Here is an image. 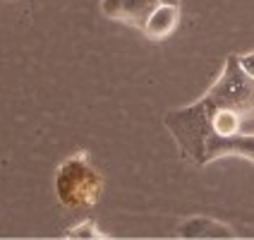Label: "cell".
<instances>
[{
	"label": "cell",
	"mask_w": 254,
	"mask_h": 240,
	"mask_svg": "<svg viewBox=\"0 0 254 240\" xmlns=\"http://www.w3.org/2000/svg\"><path fill=\"white\" fill-rule=\"evenodd\" d=\"M103 192V178L89 161L86 152L65 159L56 170L58 202L67 209H84L99 204Z\"/></svg>",
	"instance_id": "obj_1"
},
{
	"label": "cell",
	"mask_w": 254,
	"mask_h": 240,
	"mask_svg": "<svg viewBox=\"0 0 254 240\" xmlns=\"http://www.w3.org/2000/svg\"><path fill=\"white\" fill-rule=\"evenodd\" d=\"M204 96L216 106L238 111L245 120L254 118V80L240 68L238 56L228 58L223 72L218 75V80L209 86Z\"/></svg>",
	"instance_id": "obj_2"
},
{
	"label": "cell",
	"mask_w": 254,
	"mask_h": 240,
	"mask_svg": "<svg viewBox=\"0 0 254 240\" xmlns=\"http://www.w3.org/2000/svg\"><path fill=\"white\" fill-rule=\"evenodd\" d=\"M158 0H101V12L127 27L144 29L149 17L158 10Z\"/></svg>",
	"instance_id": "obj_3"
},
{
	"label": "cell",
	"mask_w": 254,
	"mask_h": 240,
	"mask_svg": "<svg viewBox=\"0 0 254 240\" xmlns=\"http://www.w3.org/2000/svg\"><path fill=\"white\" fill-rule=\"evenodd\" d=\"M178 19H180V7H178V5H158V10L149 17V22L144 24L141 31H144L149 39L161 41V39H166V36H170V34L175 31Z\"/></svg>",
	"instance_id": "obj_4"
},
{
	"label": "cell",
	"mask_w": 254,
	"mask_h": 240,
	"mask_svg": "<svg viewBox=\"0 0 254 240\" xmlns=\"http://www.w3.org/2000/svg\"><path fill=\"white\" fill-rule=\"evenodd\" d=\"M180 236L190 238H204V236H233V231L228 226H221L213 219H190L187 224L180 226Z\"/></svg>",
	"instance_id": "obj_5"
},
{
	"label": "cell",
	"mask_w": 254,
	"mask_h": 240,
	"mask_svg": "<svg viewBox=\"0 0 254 240\" xmlns=\"http://www.w3.org/2000/svg\"><path fill=\"white\" fill-rule=\"evenodd\" d=\"M67 236H70V238H101L103 233L96 228L94 221H84L82 226L70 228V231H67Z\"/></svg>",
	"instance_id": "obj_6"
},
{
	"label": "cell",
	"mask_w": 254,
	"mask_h": 240,
	"mask_svg": "<svg viewBox=\"0 0 254 240\" xmlns=\"http://www.w3.org/2000/svg\"><path fill=\"white\" fill-rule=\"evenodd\" d=\"M238 60H240L242 70H245L254 80V53H240V56H238Z\"/></svg>",
	"instance_id": "obj_7"
},
{
	"label": "cell",
	"mask_w": 254,
	"mask_h": 240,
	"mask_svg": "<svg viewBox=\"0 0 254 240\" xmlns=\"http://www.w3.org/2000/svg\"><path fill=\"white\" fill-rule=\"evenodd\" d=\"M161 5H178L180 7V0H158Z\"/></svg>",
	"instance_id": "obj_8"
}]
</instances>
